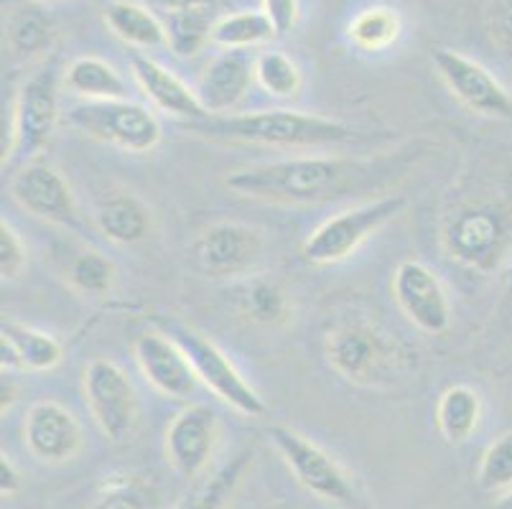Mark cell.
I'll use <instances>...</instances> for the list:
<instances>
[{
    "label": "cell",
    "mask_w": 512,
    "mask_h": 509,
    "mask_svg": "<svg viewBox=\"0 0 512 509\" xmlns=\"http://www.w3.org/2000/svg\"><path fill=\"white\" fill-rule=\"evenodd\" d=\"M421 156L418 151H398L375 158L352 156H296L283 161L255 163L232 171L227 189L255 202L281 207L342 202L362 191L383 189Z\"/></svg>",
    "instance_id": "1"
},
{
    "label": "cell",
    "mask_w": 512,
    "mask_h": 509,
    "mask_svg": "<svg viewBox=\"0 0 512 509\" xmlns=\"http://www.w3.org/2000/svg\"><path fill=\"white\" fill-rule=\"evenodd\" d=\"M197 135L227 143H248L265 148H332L349 143H367L370 135L360 133L342 120L321 118L299 110H258L242 115H209L189 123Z\"/></svg>",
    "instance_id": "2"
},
{
    "label": "cell",
    "mask_w": 512,
    "mask_h": 509,
    "mask_svg": "<svg viewBox=\"0 0 512 509\" xmlns=\"http://www.w3.org/2000/svg\"><path fill=\"white\" fill-rule=\"evenodd\" d=\"M446 255L477 273H495L512 252V207L484 194L459 196L441 214Z\"/></svg>",
    "instance_id": "3"
},
{
    "label": "cell",
    "mask_w": 512,
    "mask_h": 509,
    "mask_svg": "<svg viewBox=\"0 0 512 509\" xmlns=\"http://www.w3.org/2000/svg\"><path fill=\"white\" fill-rule=\"evenodd\" d=\"M324 357L342 380L360 387L390 390L411 380L416 354L395 334L365 321H344L324 339Z\"/></svg>",
    "instance_id": "4"
},
{
    "label": "cell",
    "mask_w": 512,
    "mask_h": 509,
    "mask_svg": "<svg viewBox=\"0 0 512 509\" xmlns=\"http://www.w3.org/2000/svg\"><path fill=\"white\" fill-rule=\"evenodd\" d=\"M62 82L64 74L59 72V64L54 59L23 82L11 115L8 143L3 146V166L11 161V156L29 161L41 148L49 146L51 135L57 133L59 115H62L59 110Z\"/></svg>",
    "instance_id": "5"
},
{
    "label": "cell",
    "mask_w": 512,
    "mask_h": 509,
    "mask_svg": "<svg viewBox=\"0 0 512 509\" xmlns=\"http://www.w3.org/2000/svg\"><path fill=\"white\" fill-rule=\"evenodd\" d=\"M403 209H406V196L400 194L380 196L367 204L344 209V212L324 219L306 237L301 255L311 265L342 263L360 250L362 242H367L377 230H383L385 224L393 222Z\"/></svg>",
    "instance_id": "6"
},
{
    "label": "cell",
    "mask_w": 512,
    "mask_h": 509,
    "mask_svg": "<svg viewBox=\"0 0 512 509\" xmlns=\"http://www.w3.org/2000/svg\"><path fill=\"white\" fill-rule=\"evenodd\" d=\"M67 123L125 153H151L161 143V123L133 100H85L67 112Z\"/></svg>",
    "instance_id": "7"
},
{
    "label": "cell",
    "mask_w": 512,
    "mask_h": 509,
    "mask_svg": "<svg viewBox=\"0 0 512 509\" xmlns=\"http://www.w3.org/2000/svg\"><path fill=\"white\" fill-rule=\"evenodd\" d=\"M166 334L174 336L176 344L184 349L199 382L212 392L214 398H220L222 403L248 418H263L268 413V405L260 398V392L242 377L232 359L212 339L194 331L192 326L176 324V321L166 324Z\"/></svg>",
    "instance_id": "8"
},
{
    "label": "cell",
    "mask_w": 512,
    "mask_h": 509,
    "mask_svg": "<svg viewBox=\"0 0 512 509\" xmlns=\"http://www.w3.org/2000/svg\"><path fill=\"white\" fill-rule=\"evenodd\" d=\"M268 438L286 461L293 476L299 479L301 487L309 489L311 494L329 502L344 504L352 509H370V504L360 497L357 487L347 476V471L332 459L321 446H316L311 438L301 436L288 426H271Z\"/></svg>",
    "instance_id": "9"
},
{
    "label": "cell",
    "mask_w": 512,
    "mask_h": 509,
    "mask_svg": "<svg viewBox=\"0 0 512 509\" xmlns=\"http://www.w3.org/2000/svg\"><path fill=\"white\" fill-rule=\"evenodd\" d=\"M82 390L102 436L110 443L128 441L136 431L138 395L123 367H118L113 359H92L82 375Z\"/></svg>",
    "instance_id": "10"
},
{
    "label": "cell",
    "mask_w": 512,
    "mask_h": 509,
    "mask_svg": "<svg viewBox=\"0 0 512 509\" xmlns=\"http://www.w3.org/2000/svg\"><path fill=\"white\" fill-rule=\"evenodd\" d=\"M434 67L439 77L444 79L446 90L462 102L467 110L495 120L512 118L510 92L497 82L495 74L487 67L451 49L434 51Z\"/></svg>",
    "instance_id": "11"
},
{
    "label": "cell",
    "mask_w": 512,
    "mask_h": 509,
    "mask_svg": "<svg viewBox=\"0 0 512 509\" xmlns=\"http://www.w3.org/2000/svg\"><path fill=\"white\" fill-rule=\"evenodd\" d=\"M8 194L31 217L62 227H79V207L72 186L49 163H23L8 181Z\"/></svg>",
    "instance_id": "12"
},
{
    "label": "cell",
    "mask_w": 512,
    "mask_h": 509,
    "mask_svg": "<svg viewBox=\"0 0 512 509\" xmlns=\"http://www.w3.org/2000/svg\"><path fill=\"white\" fill-rule=\"evenodd\" d=\"M194 260L209 278H240L263 260V235L242 222H217L194 242Z\"/></svg>",
    "instance_id": "13"
},
{
    "label": "cell",
    "mask_w": 512,
    "mask_h": 509,
    "mask_svg": "<svg viewBox=\"0 0 512 509\" xmlns=\"http://www.w3.org/2000/svg\"><path fill=\"white\" fill-rule=\"evenodd\" d=\"M393 298L423 334H444L451 326V303L439 275L421 260H403L393 273Z\"/></svg>",
    "instance_id": "14"
},
{
    "label": "cell",
    "mask_w": 512,
    "mask_h": 509,
    "mask_svg": "<svg viewBox=\"0 0 512 509\" xmlns=\"http://www.w3.org/2000/svg\"><path fill=\"white\" fill-rule=\"evenodd\" d=\"M220 441V418L214 408L194 403L181 410L166 428V461L184 479H194L209 466Z\"/></svg>",
    "instance_id": "15"
},
{
    "label": "cell",
    "mask_w": 512,
    "mask_h": 509,
    "mask_svg": "<svg viewBox=\"0 0 512 509\" xmlns=\"http://www.w3.org/2000/svg\"><path fill=\"white\" fill-rule=\"evenodd\" d=\"M23 443L41 464H64L79 454L85 433L72 410L57 400H39L23 420Z\"/></svg>",
    "instance_id": "16"
},
{
    "label": "cell",
    "mask_w": 512,
    "mask_h": 509,
    "mask_svg": "<svg viewBox=\"0 0 512 509\" xmlns=\"http://www.w3.org/2000/svg\"><path fill=\"white\" fill-rule=\"evenodd\" d=\"M136 362L143 377L166 398L186 400L197 392L199 377L192 362L166 331H146L138 336Z\"/></svg>",
    "instance_id": "17"
},
{
    "label": "cell",
    "mask_w": 512,
    "mask_h": 509,
    "mask_svg": "<svg viewBox=\"0 0 512 509\" xmlns=\"http://www.w3.org/2000/svg\"><path fill=\"white\" fill-rule=\"evenodd\" d=\"M255 82V59L245 49H225L204 67L197 84L199 102L209 115H230Z\"/></svg>",
    "instance_id": "18"
},
{
    "label": "cell",
    "mask_w": 512,
    "mask_h": 509,
    "mask_svg": "<svg viewBox=\"0 0 512 509\" xmlns=\"http://www.w3.org/2000/svg\"><path fill=\"white\" fill-rule=\"evenodd\" d=\"M130 72L136 77L143 95L171 118L186 120V123H199L209 118V112L199 102L197 90H192L184 79L176 77L148 54H138V51L130 54Z\"/></svg>",
    "instance_id": "19"
},
{
    "label": "cell",
    "mask_w": 512,
    "mask_h": 509,
    "mask_svg": "<svg viewBox=\"0 0 512 509\" xmlns=\"http://www.w3.org/2000/svg\"><path fill=\"white\" fill-rule=\"evenodd\" d=\"M64 357V347L51 334L18 321H3L0 367L3 372H46Z\"/></svg>",
    "instance_id": "20"
},
{
    "label": "cell",
    "mask_w": 512,
    "mask_h": 509,
    "mask_svg": "<svg viewBox=\"0 0 512 509\" xmlns=\"http://www.w3.org/2000/svg\"><path fill=\"white\" fill-rule=\"evenodd\" d=\"M95 224L105 240L115 245H136L151 235L153 214L136 194L120 191V194L105 196L97 204Z\"/></svg>",
    "instance_id": "21"
},
{
    "label": "cell",
    "mask_w": 512,
    "mask_h": 509,
    "mask_svg": "<svg viewBox=\"0 0 512 509\" xmlns=\"http://www.w3.org/2000/svg\"><path fill=\"white\" fill-rule=\"evenodd\" d=\"M102 18H105V26L128 46H136V49H158V46L166 44L164 21H158L151 11H146L143 6H136V3H130V0H113V3H107Z\"/></svg>",
    "instance_id": "22"
},
{
    "label": "cell",
    "mask_w": 512,
    "mask_h": 509,
    "mask_svg": "<svg viewBox=\"0 0 512 509\" xmlns=\"http://www.w3.org/2000/svg\"><path fill=\"white\" fill-rule=\"evenodd\" d=\"M64 87L85 100H125L128 84L115 72L113 64L97 56H77L64 69Z\"/></svg>",
    "instance_id": "23"
},
{
    "label": "cell",
    "mask_w": 512,
    "mask_h": 509,
    "mask_svg": "<svg viewBox=\"0 0 512 509\" xmlns=\"http://www.w3.org/2000/svg\"><path fill=\"white\" fill-rule=\"evenodd\" d=\"M482 418V398L467 385H451L436 405V426L446 443H464L474 436Z\"/></svg>",
    "instance_id": "24"
},
{
    "label": "cell",
    "mask_w": 512,
    "mask_h": 509,
    "mask_svg": "<svg viewBox=\"0 0 512 509\" xmlns=\"http://www.w3.org/2000/svg\"><path fill=\"white\" fill-rule=\"evenodd\" d=\"M214 23L217 18L212 16V6L169 11L164 16L166 46L179 59H192L212 41Z\"/></svg>",
    "instance_id": "25"
},
{
    "label": "cell",
    "mask_w": 512,
    "mask_h": 509,
    "mask_svg": "<svg viewBox=\"0 0 512 509\" xmlns=\"http://www.w3.org/2000/svg\"><path fill=\"white\" fill-rule=\"evenodd\" d=\"M237 306H240L242 316H248L258 326H278L291 314L286 291L278 286L276 280L265 278L250 280L248 286L240 291Z\"/></svg>",
    "instance_id": "26"
},
{
    "label": "cell",
    "mask_w": 512,
    "mask_h": 509,
    "mask_svg": "<svg viewBox=\"0 0 512 509\" xmlns=\"http://www.w3.org/2000/svg\"><path fill=\"white\" fill-rule=\"evenodd\" d=\"M276 39V28L263 11H240L217 18L212 28V44L222 49H250Z\"/></svg>",
    "instance_id": "27"
},
{
    "label": "cell",
    "mask_w": 512,
    "mask_h": 509,
    "mask_svg": "<svg viewBox=\"0 0 512 509\" xmlns=\"http://www.w3.org/2000/svg\"><path fill=\"white\" fill-rule=\"evenodd\" d=\"M250 464H253V451L237 454L230 464H225L217 474L209 476L207 482L194 492V497L181 509H222L230 502L232 494H235L237 484L242 482V476H245Z\"/></svg>",
    "instance_id": "28"
},
{
    "label": "cell",
    "mask_w": 512,
    "mask_h": 509,
    "mask_svg": "<svg viewBox=\"0 0 512 509\" xmlns=\"http://www.w3.org/2000/svg\"><path fill=\"white\" fill-rule=\"evenodd\" d=\"M255 82L271 97H296L301 90V72L283 51H260L255 56Z\"/></svg>",
    "instance_id": "29"
},
{
    "label": "cell",
    "mask_w": 512,
    "mask_h": 509,
    "mask_svg": "<svg viewBox=\"0 0 512 509\" xmlns=\"http://www.w3.org/2000/svg\"><path fill=\"white\" fill-rule=\"evenodd\" d=\"M349 36L365 51H383L400 36V16L393 8H367L349 23Z\"/></svg>",
    "instance_id": "30"
},
{
    "label": "cell",
    "mask_w": 512,
    "mask_h": 509,
    "mask_svg": "<svg viewBox=\"0 0 512 509\" xmlns=\"http://www.w3.org/2000/svg\"><path fill=\"white\" fill-rule=\"evenodd\" d=\"M67 278L79 293L102 296L115 283V263L97 250L79 252L77 258L69 263Z\"/></svg>",
    "instance_id": "31"
},
{
    "label": "cell",
    "mask_w": 512,
    "mask_h": 509,
    "mask_svg": "<svg viewBox=\"0 0 512 509\" xmlns=\"http://www.w3.org/2000/svg\"><path fill=\"white\" fill-rule=\"evenodd\" d=\"M477 484L484 492H502L512 487V431L490 443L479 461Z\"/></svg>",
    "instance_id": "32"
},
{
    "label": "cell",
    "mask_w": 512,
    "mask_h": 509,
    "mask_svg": "<svg viewBox=\"0 0 512 509\" xmlns=\"http://www.w3.org/2000/svg\"><path fill=\"white\" fill-rule=\"evenodd\" d=\"M156 507V497H153L151 487L128 476L120 482L105 484V492L97 497L92 509H153Z\"/></svg>",
    "instance_id": "33"
},
{
    "label": "cell",
    "mask_w": 512,
    "mask_h": 509,
    "mask_svg": "<svg viewBox=\"0 0 512 509\" xmlns=\"http://www.w3.org/2000/svg\"><path fill=\"white\" fill-rule=\"evenodd\" d=\"M51 26L36 13H26V16L16 18L8 28V44L18 54H36L44 46H49Z\"/></svg>",
    "instance_id": "34"
},
{
    "label": "cell",
    "mask_w": 512,
    "mask_h": 509,
    "mask_svg": "<svg viewBox=\"0 0 512 509\" xmlns=\"http://www.w3.org/2000/svg\"><path fill=\"white\" fill-rule=\"evenodd\" d=\"M26 268V245L11 222H0V273L3 280H13Z\"/></svg>",
    "instance_id": "35"
},
{
    "label": "cell",
    "mask_w": 512,
    "mask_h": 509,
    "mask_svg": "<svg viewBox=\"0 0 512 509\" xmlns=\"http://www.w3.org/2000/svg\"><path fill=\"white\" fill-rule=\"evenodd\" d=\"M487 26L495 44L512 54V0H492L487 11Z\"/></svg>",
    "instance_id": "36"
},
{
    "label": "cell",
    "mask_w": 512,
    "mask_h": 509,
    "mask_svg": "<svg viewBox=\"0 0 512 509\" xmlns=\"http://www.w3.org/2000/svg\"><path fill=\"white\" fill-rule=\"evenodd\" d=\"M263 13L276 28V36H286L299 21V0H263Z\"/></svg>",
    "instance_id": "37"
},
{
    "label": "cell",
    "mask_w": 512,
    "mask_h": 509,
    "mask_svg": "<svg viewBox=\"0 0 512 509\" xmlns=\"http://www.w3.org/2000/svg\"><path fill=\"white\" fill-rule=\"evenodd\" d=\"M16 492H21V471L3 454L0 456V494L3 497H13Z\"/></svg>",
    "instance_id": "38"
},
{
    "label": "cell",
    "mask_w": 512,
    "mask_h": 509,
    "mask_svg": "<svg viewBox=\"0 0 512 509\" xmlns=\"http://www.w3.org/2000/svg\"><path fill=\"white\" fill-rule=\"evenodd\" d=\"M16 400H18L16 380H13L11 372H3V380H0V410H3V413L11 410Z\"/></svg>",
    "instance_id": "39"
},
{
    "label": "cell",
    "mask_w": 512,
    "mask_h": 509,
    "mask_svg": "<svg viewBox=\"0 0 512 509\" xmlns=\"http://www.w3.org/2000/svg\"><path fill=\"white\" fill-rule=\"evenodd\" d=\"M153 6L169 11H184V8H202V6H214V0H148Z\"/></svg>",
    "instance_id": "40"
},
{
    "label": "cell",
    "mask_w": 512,
    "mask_h": 509,
    "mask_svg": "<svg viewBox=\"0 0 512 509\" xmlns=\"http://www.w3.org/2000/svg\"><path fill=\"white\" fill-rule=\"evenodd\" d=\"M490 509H512V489H507L500 499H495Z\"/></svg>",
    "instance_id": "41"
}]
</instances>
